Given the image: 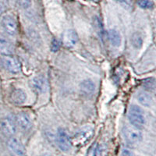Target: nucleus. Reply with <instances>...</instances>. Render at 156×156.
<instances>
[{
  "instance_id": "18",
  "label": "nucleus",
  "mask_w": 156,
  "mask_h": 156,
  "mask_svg": "<svg viewBox=\"0 0 156 156\" xmlns=\"http://www.w3.org/2000/svg\"><path fill=\"white\" fill-rule=\"evenodd\" d=\"M143 87L150 92H154L155 90V80L154 78H147L143 82Z\"/></svg>"
},
{
  "instance_id": "25",
  "label": "nucleus",
  "mask_w": 156,
  "mask_h": 156,
  "mask_svg": "<svg viewBox=\"0 0 156 156\" xmlns=\"http://www.w3.org/2000/svg\"><path fill=\"white\" fill-rule=\"evenodd\" d=\"M121 156H133V153L129 149H123L121 153Z\"/></svg>"
},
{
  "instance_id": "11",
  "label": "nucleus",
  "mask_w": 156,
  "mask_h": 156,
  "mask_svg": "<svg viewBox=\"0 0 156 156\" xmlns=\"http://www.w3.org/2000/svg\"><path fill=\"white\" fill-rule=\"evenodd\" d=\"M16 126L23 131L29 130L31 127V121L30 117L24 112H20L15 118Z\"/></svg>"
},
{
  "instance_id": "4",
  "label": "nucleus",
  "mask_w": 156,
  "mask_h": 156,
  "mask_svg": "<svg viewBox=\"0 0 156 156\" xmlns=\"http://www.w3.org/2000/svg\"><path fill=\"white\" fill-rule=\"evenodd\" d=\"M56 140L57 144H58V147L60 148V150L63 151H68L70 150L71 147H72V140H70L67 133L63 129L59 128L58 129Z\"/></svg>"
},
{
  "instance_id": "15",
  "label": "nucleus",
  "mask_w": 156,
  "mask_h": 156,
  "mask_svg": "<svg viewBox=\"0 0 156 156\" xmlns=\"http://www.w3.org/2000/svg\"><path fill=\"white\" fill-rule=\"evenodd\" d=\"M137 100L139 103L145 107H151L153 104V98L147 91H140L137 94Z\"/></svg>"
},
{
  "instance_id": "27",
  "label": "nucleus",
  "mask_w": 156,
  "mask_h": 156,
  "mask_svg": "<svg viewBox=\"0 0 156 156\" xmlns=\"http://www.w3.org/2000/svg\"><path fill=\"white\" fill-rule=\"evenodd\" d=\"M42 156H52V155H51L50 154H43Z\"/></svg>"
},
{
  "instance_id": "19",
  "label": "nucleus",
  "mask_w": 156,
  "mask_h": 156,
  "mask_svg": "<svg viewBox=\"0 0 156 156\" xmlns=\"http://www.w3.org/2000/svg\"><path fill=\"white\" fill-rule=\"evenodd\" d=\"M94 28H95L96 31L98 32V34H99V36L102 37L103 34H104V30H103L102 24H101V22L99 18L95 17L94 20Z\"/></svg>"
},
{
  "instance_id": "23",
  "label": "nucleus",
  "mask_w": 156,
  "mask_h": 156,
  "mask_svg": "<svg viewBox=\"0 0 156 156\" xmlns=\"http://www.w3.org/2000/svg\"><path fill=\"white\" fill-rule=\"evenodd\" d=\"M116 1L126 9H129L132 8L131 0H116Z\"/></svg>"
},
{
  "instance_id": "3",
  "label": "nucleus",
  "mask_w": 156,
  "mask_h": 156,
  "mask_svg": "<svg viewBox=\"0 0 156 156\" xmlns=\"http://www.w3.org/2000/svg\"><path fill=\"white\" fill-rule=\"evenodd\" d=\"M16 123L14 118L6 116L0 120V129L6 136H12L16 133Z\"/></svg>"
},
{
  "instance_id": "8",
  "label": "nucleus",
  "mask_w": 156,
  "mask_h": 156,
  "mask_svg": "<svg viewBox=\"0 0 156 156\" xmlns=\"http://www.w3.org/2000/svg\"><path fill=\"white\" fill-rule=\"evenodd\" d=\"M2 25L5 33L10 36H14L17 32V24L14 18L11 16H5L2 18Z\"/></svg>"
},
{
  "instance_id": "14",
  "label": "nucleus",
  "mask_w": 156,
  "mask_h": 156,
  "mask_svg": "<svg viewBox=\"0 0 156 156\" xmlns=\"http://www.w3.org/2000/svg\"><path fill=\"white\" fill-rule=\"evenodd\" d=\"M80 88L82 94L86 96H90L95 91V84L90 79H86L80 83Z\"/></svg>"
},
{
  "instance_id": "5",
  "label": "nucleus",
  "mask_w": 156,
  "mask_h": 156,
  "mask_svg": "<svg viewBox=\"0 0 156 156\" xmlns=\"http://www.w3.org/2000/svg\"><path fill=\"white\" fill-rule=\"evenodd\" d=\"M9 151L13 156H25L26 151L21 142L16 137H10L7 142Z\"/></svg>"
},
{
  "instance_id": "26",
  "label": "nucleus",
  "mask_w": 156,
  "mask_h": 156,
  "mask_svg": "<svg viewBox=\"0 0 156 156\" xmlns=\"http://www.w3.org/2000/svg\"><path fill=\"white\" fill-rule=\"evenodd\" d=\"M2 12H3V8H2V5H1V4H0V15L2 14Z\"/></svg>"
},
{
  "instance_id": "2",
  "label": "nucleus",
  "mask_w": 156,
  "mask_h": 156,
  "mask_svg": "<svg viewBox=\"0 0 156 156\" xmlns=\"http://www.w3.org/2000/svg\"><path fill=\"white\" fill-rule=\"evenodd\" d=\"M123 136L129 145L138 144L142 140V133L140 129L134 126H126L122 129Z\"/></svg>"
},
{
  "instance_id": "16",
  "label": "nucleus",
  "mask_w": 156,
  "mask_h": 156,
  "mask_svg": "<svg viewBox=\"0 0 156 156\" xmlns=\"http://www.w3.org/2000/svg\"><path fill=\"white\" fill-rule=\"evenodd\" d=\"M108 37L110 43L115 47H119L121 44V35L119 32L115 29H110L108 31Z\"/></svg>"
},
{
  "instance_id": "24",
  "label": "nucleus",
  "mask_w": 156,
  "mask_h": 156,
  "mask_svg": "<svg viewBox=\"0 0 156 156\" xmlns=\"http://www.w3.org/2000/svg\"><path fill=\"white\" fill-rule=\"evenodd\" d=\"M59 47H60V44L58 42V41L57 39H53L52 41H51V48L53 51H56L59 49Z\"/></svg>"
},
{
  "instance_id": "20",
  "label": "nucleus",
  "mask_w": 156,
  "mask_h": 156,
  "mask_svg": "<svg viewBox=\"0 0 156 156\" xmlns=\"http://www.w3.org/2000/svg\"><path fill=\"white\" fill-rule=\"evenodd\" d=\"M107 154V147L105 144H98L94 151V156H105Z\"/></svg>"
},
{
  "instance_id": "7",
  "label": "nucleus",
  "mask_w": 156,
  "mask_h": 156,
  "mask_svg": "<svg viewBox=\"0 0 156 156\" xmlns=\"http://www.w3.org/2000/svg\"><path fill=\"white\" fill-rule=\"evenodd\" d=\"M3 66L11 73H18L20 71V63L14 57L5 55L2 58Z\"/></svg>"
},
{
  "instance_id": "21",
  "label": "nucleus",
  "mask_w": 156,
  "mask_h": 156,
  "mask_svg": "<svg viewBox=\"0 0 156 156\" xmlns=\"http://www.w3.org/2000/svg\"><path fill=\"white\" fill-rule=\"evenodd\" d=\"M138 5L142 9H151L153 7V2L150 0H139Z\"/></svg>"
},
{
  "instance_id": "17",
  "label": "nucleus",
  "mask_w": 156,
  "mask_h": 156,
  "mask_svg": "<svg viewBox=\"0 0 156 156\" xmlns=\"http://www.w3.org/2000/svg\"><path fill=\"white\" fill-rule=\"evenodd\" d=\"M131 43L132 45L135 48H140L143 44V38L142 36L140 35V33H134L133 34L131 37Z\"/></svg>"
},
{
  "instance_id": "22",
  "label": "nucleus",
  "mask_w": 156,
  "mask_h": 156,
  "mask_svg": "<svg viewBox=\"0 0 156 156\" xmlns=\"http://www.w3.org/2000/svg\"><path fill=\"white\" fill-rule=\"evenodd\" d=\"M17 3L23 9H27L31 5V0H17Z\"/></svg>"
},
{
  "instance_id": "9",
  "label": "nucleus",
  "mask_w": 156,
  "mask_h": 156,
  "mask_svg": "<svg viewBox=\"0 0 156 156\" xmlns=\"http://www.w3.org/2000/svg\"><path fill=\"white\" fill-rule=\"evenodd\" d=\"M62 44L66 48H72L75 46L78 41V36L75 30L68 29L65 30L62 37Z\"/></svg>"
},
{
  "instance_id": "10",
  "label": "nucleus",
  "mask_w": 156,
  "mask_h": 156,
  "mask_svg": "<svg viewBox=\"0 0 156 156\" xmlns=\"http://www.w3.org/2000/svg\"><path fill=\"white\" fill-rule=\"evenodd\" d=\"M30 87L37 94H43L47 90V82L45 78L42 76H37L30 81Z\"/></svg>"
},
{
  "instance_id": "6",
  "label": "nucleus",
  "mask_w": 156,
  "mask_h": 156,
  "mask_svg": "<svg viewBox=\"0 0 156 156\" xmlns=\"http://www.w3.org/2000/svg\"><path fill=\"white\" fill-rule=\"evenodd\" d=\"M92 135L93 129L91 128H83L75 134L73 141L76 145H83V144H85L91 138Z\"/></svg>"
},
{
  "instance_id": "1",
  "label": "nucleus",
  "mask_w": 156,
  "mask_h": 156,
  "mask_svg": "<svg viewBox=\"0 0 156 156\" xmlns=\"http://www.w3.org/2000/svg\"><path fill=\"white\" fill-rule=\"evenodd\" d=\"M128 119L132 126L139 129H142L145 124L144 112L138 105H133L130 106L128 112Z\"/></svg>"
},
{
  "instance_id": "12",
  "label": "nucleus",
  "mask_w": 156,
  "mask_h": 156,
  "mask_svg": "<svg viewBox=\"0 0 156 156\" xmlns=\"http://www.w3.org/2000/svg\"><path fill=\"white\" fill-rule=\"evenodd\" d=\"M13 52V46L9 39L0 34V53L4 55H11Z\"/></svg>"
},
{
  "instance_id": "13",
  "label": "nucleus",
  "mask_w": 156,
  "mask_h": 156,
  "mask_svg": "<svg viewBox=\"0 0 156 156\" xmlns=\"http://www.w3.org/2000/svg\"><path fill=\"white\" fill-rule=\"evenodd\" d=\"M10 99L15 105H22L27 100V94L20 88H16L11 93Z\"/></svg>"
}]
</instances>
